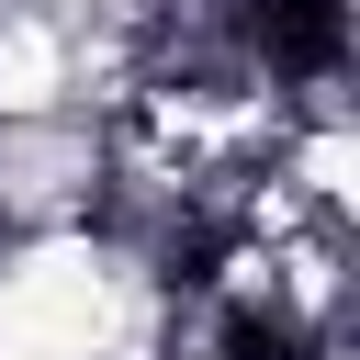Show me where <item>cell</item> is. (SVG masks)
Returning <instances> with one entry per match:
<instances>
[{
    "label": "cell",
    "instance_id": "obj_1",
    "mask_svg": "<svg viewBox=\"0 0 360 360\" xmlns=\"http://www.w3.org/2000/svg\"><path fill=\"white\" fill-rule=\"evenodd\" d=\"M101 225V124H0V236H68Z\"/></svg>",
    "mask_w": 360,
    "mask_h": 360
},
{
    "label": "cell",
    "instance_id": "obj_2",
    "mask_svg": "<svg viewBox=\"0 0 360 360\" xmlns=\"http://www.w3.org/2000/svg\"><path fill=\"white\" fill-rule=\"evenodd\" d=\"M56 112H79V11L0 0V124H56Z\"/></svg>",
    "mask_w": 360,
    "mask_h": 360
}]
</instances>
